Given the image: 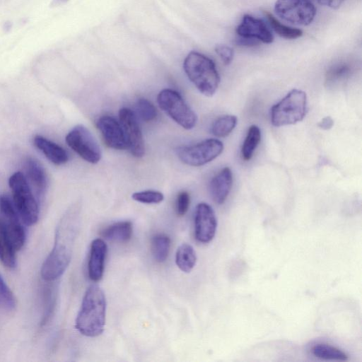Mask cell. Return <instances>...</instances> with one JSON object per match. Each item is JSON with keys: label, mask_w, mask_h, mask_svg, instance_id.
I'll list each match as a JSON object with an SVG mask.
<instances>
[{"label": "cell", "mask_w": 362, "mask_h": 362, "mask_svg": "<svg viewBox=\"0 0 362 362\" xmlns=\"http://www.w3.org/2000/svg\"><path fill=\"white\" fill-rule=\"evenodd\" d=\"M80 224L76 208L69 209L59 221L55 233L53 248L41 268V276L46 281L56 280L69 266Z\"/></svg>", "instance_id": "6da1fadb"}, {"label": "cell", "mask_w": 362, "mask_h": 362, "mask_svg": "<svg viewBox=\"0 0 362 362\" xmlns=\"http://www.w3.org/2000/svg\"><path fill=\"white\" fill-rule=\"evenodd\" d=\"M106 300L102 289L95 284L86 290L77 315L75 327L83 335H100L105 323Z\"/></svg>", "instance_id": "7a4b0ae2"}, {"label": "cell", "mask_w": 362, "mask_h": 362, "mask_svg": "<svg viewBox=\"0 0 362 362\" xmlns=\"http://www.w3.org/2000/svg\"><path fill=\"white\" fill-rule=\"evenodd\" d=\"M185 74L203 95L211 97L216 91L220 77L214 62L197 52H190L183 63Z\"/></svg>", "instance_id": "3957f363"}, {"label": "cell", "mask_w": 362, "mask_h": 362, "mask_svg": "<svg viewBox=\"0 0 362 362\" xmlns=\"http://www.w3.org/2000/svg\"><path fill=\"white\" fill-rule=\"evenodd\" d=\"M12 192L13 205L26 226L35 224L39 217L38 201L31 189L24 174L14 173L8 180Z\"/></svg>", "instance_id": "277c9868"}, {"label": "cell", "mask_w": 362, "mask_h": 362, "mask_svg": "<svg viewBox=\"0 0 362 362\" xmlns=\"http://www.w3.org/2000/svg\"><path fill=\"white\" fill-rule=\"evenodd\" d=\"M306 110V93L293 89L271 108V122L275 127L294 124L303 119Z\"/></svg>", "instance_id": "5b68a950"}, {"label": "cell", "mask_w": 362, "mask_h": 362, "mask_svg": "<svg viewBox=\"0 0 362 362\" xmlns=\"http://www.w3.org/2000/svg\"><path fill=\"white\" fill-rule=\"evenodd\" d=\"M157 101L160 107L184 129H191L196 125V114L177 91L163 89L158 93Z\"/></svg>", "instance_id": "8992f818"}, {"label": "cell", "mask_w": 362, "mask_h": 362, "mask_svg": "<svg viewBox=\"0 0 362 362\" xmlns=\"http://www.w3.org/2000/svg\"><path fill=\"white\" fill-rule=\"evenodd\" d=\"M20 216L10 198L0 194V228L14 249H21L25 242V231Z\"/></svg>", "instance_id": "52a82bcc"}, {"label": "cell", "mask_w": 362, "mask_h": 362, "mask_svg": "<svg viewBox=\"0 0 362 362\" xmlns=\"http://www.w3.org/2000/svg\"><path fill=\"white\" fill-rule=\"evenodd\" d=\"M223 143L215 139H209L189 146H182L177 151L180 160L191 166L205 165L216 157L223 151Z\"/></svg>", "instance_id": "ba28073f"}, {"label": "cell", "mask_w": 362, "mask_h": 362, "mask_svg": "<svg viewBox=\"0 0 362 362\" xmlns=\"http://www.w3.org/2000/svg\"><path fill=\"white\" fill-rule=\"evenodd\" d=\"M68 146L86 161L95 164L100 161L102 153L96 140L83 125L74 127L66 135Z\"/></svg>", "instance_id": "9c48e42d"}, {"label": "cell", "mask_w": 362, "mask_h": 362, "mask_svg": "<svg viewBox=\"0 0 362 362\" xmlns=\"http://www.w3.org/2000/svg\"><path fill=\"white\" fill-rule=\"evenodd\" d=\"M274 9L282 19L297 25L310 24L316 13L310 0H276Z\"/></svg>", "instance_id": "30bf717a"}, {"label": "cell", "mask_w": 362, "mask_h": 362, "mask_svg": "<svg viewBox=\"0 0 362 362\" xmlns=\"http://www.w3.org/2000/svg\"><path fill=\"white\" fill-rule=\"evenodd\" d=\"M119 118L126 139L127 148L134 156L142 157L145 151L144 143L136 115L130 109L123 107L119 110Z\"/></svg>", "instance_id": "8fae6325"}, {"label": "cell", "mask_w": 362, "mask_h": 362, "mask_svg": "<svg viewBox=\"0 0 362 362\" xmlns=\"http://www.w3.org/2000/svg\"><path fill=\"white\" fill-rule=\"evenodd\" d=\"M217 220L212 207L206 203H199L194 214V236L200 243H209L214 237Z\"/></svg>", "instance_id": "7c38bea8"}, {"label": "cell", "mask_w": 362, "mask_h": 362, "mask_svg": "<svg viewBox=\"0 0 362 362\" xmlns=\"http://www.w3.org/2000/svg\"><path fill=\"white\" fill-rule=\"evenodd\" d=\"M236 33L240 38L255 40L267 44L274 40V36L264 22L250 15L243 17L236 28Z\"/></svg>", "instance_id": "4fadbf2b"}, {"label": "cell", "mask_w": 362, "mask_h": 362, "mask_svg": "<svg viewBox=\"0 0 362 362\" xmlns=\"http://www.w3.org/2000/svg\"><path fill=\"white\" fill-rule=\"evenodd\" d=\"M96 125L108 147L118 150L127 148L122 126L114 117L103 116L98 119Z\"/></svg>", "instance_id": "5bb4252c"}, {"label": "cell", "mask_w": 362, "mask_h": 362, "mask_svg": "<svg viewBox=\"0 0 362 362\" xmlns=\"http://www.w3.org/2000/svg\"><path fill=\"white\" fill-rule=\"evenodd\" d=\"M24 174L37 201L42 199L47 187V177L41 163L32 157L27 158L24 163Z\"/></svg>", "instance_id": "9a60e30c"}, {"label": "cell", "mask_w": 362, "mask_h": 362, "mask_svg": "<svg viewBox=\"0 0 362 362\" xmlns=\"http://www.w3.org/2000/svg\"><path fill=\"white\" fill-rule=\"evenodd\" d=\"M107 250V245L103 240L97 238L92 241L88 272L89 278L93 281H98L103 277Z\"/></svg>", "instance_id": "2e32d148"}, {"label": "cell", "mask_w": 362, "mask_h": 362, "mask_svg": "<svg viewBox=\"0 0 362 362\" xmlns=\"http://www.w3.org/2000/svg\"><path fill=\"white\" fill-rule=\"evenodd\" d=\"M233 184V174L228 167L223 168L211 179L209 191L212 199L218 204H222L227 199Z\"/></svg>", "instance_id": "e0dca14e"}, {"label": "cell", "mask_w": 362, "mask_h": 362, "mask_svg": "<svg viewBox=\"0 0 362 362\" xmlns=\"http://www.w3.org/2000/svg\"><path fill=\"white\" fill-rule=\"evenodd\" d=\"M33 144L49 161L57 165H63L69 160V155L64 148L41 135L33 137Z\"/></svg>", "instance_id": "ac0fdd59"}, {"label": "cell", "mask_w": 362, "mask_h": 362, "mask_svg": "<svg viewBox=\"0 0 362 362\" xmlns=\"http://www.w3.org/2000/svg\"><path fill=\"white\" fill-rule=\"evenodd\" d=\"M132 232V223L126 221L117 222L109 226L102 231L101 235L107 240L124 243L130 240Z\"/></svg>", "instance_id": "d6986e66"}, {"label": "cell", "mask_w": 362, "mask_h": 362, "mask_svg": "<svg viewBox=\"0 0 362 362\" xmlns=\"http://www.w3.org/2000/svg\"><path fill=\"white\" fill-rule=\"evenodd\" d=\"M197 255L193 247L183 243L177 250L175 263L178 268L186 273L191 272L195 266Z\"/></svg>", "instance_id": "ffe728a7"}, {"label": "cell", "mask_w": 362, "mask_h": 362, "mask_svg": "<svg viewBox=\"0 0 362 362\" xmlns=\"http://www.w3.org/2000/svg\"><path fill=\"white\" fill-rule=\"evenodd\" d=\"M261 140V132L257 125L250 127L244 140L241 155L245 160L252 158L253 153Z\"/></svg>", "instance_id": "44dd1931"}, {"label": "cell", "mask_w": 362, "mask_h": 362, "mask_svg": "<svg viewBox=\"0 0 362 362\" xmlns=\"http://www.w3.org/2000/svg\"><path fill=\"white\" fill-rule=\"evenodd\" d=\"M170 247V238L163 233L153 236L151 241V252L153 258L158 262H163L168 258Z\"/></svg>", "instance_id": "7402d4cb"}, {"label": "cell", "mask_w": 362, "mask_h": 362, "mask_svg": "<svg viewBox=\"0 0 362 362\" xmlns=\"http://www.w3.org/2000/svg\"><path fill=\"white\" fill-rule=\"evenodd\" d=\"M16 250L0 228V261L6 267H16Z\"/></svg>", "instance_id": "603a6c76"}, {"label": "cell", "mask_w": 362, "mask_h": 362, "mask_svg": "<svg viewBox=\"0 0 362 362\" xmlns=\"http://www.w3.org/2000/svg\"><path fill=\"white\" fill-rule=\"evenodd\" d=\"M236 124L237 117L235 115H223L213 122L211 132L217 137H226L232 132Z\"/></svg>", "instance_id": "cb8c5ba5"}, {"label": "cell", "mask_w": 362, "mask_h": 362, "mask_svg": "<svg viewBox=\"0 0 362 362\" xmlns=\"http://www.w3.org/2000/svg\"><path fill=\"white\" fill-rule=\"evenodd\" d=\"M313 354L320 358L346 361L348 356L341 350L325 344H317L312 348Z\"/></svg>", "instance_id": "d4e9b609"}, {"label": "cell", "mask_w": 362, "mask_h": 362, "mask_svg": "<svg viewBox=\"0 0 362 362\" xmlns=\"http://www.w3.org/2000/svg\"><path fill=\"white\" fill-rule=\"evenodd\" d=\"M265 15L267 17L269 24L272 27L273 30L280 37L288 40H293L296 39L303 35V31L301 30L281 23L271 13L266 12Z\"/></svg>", "instance_id": "484cf974"}, {"label": "cell", "mask_w": 362, "mask_h": 362, "mask_svg": "<svg viewBox=\"0 0 362 362\" xmlns=\"http://www.w3.org/2000/svg\"><path fill=\"white\" fill-rule=\"evenodd\" d=\"M136 110L139 117L144 122L156 119L157 110L153 104L146 98H139L136 103Z\"/></svg>", "instance_id": "4316f807"}, {"label": "cell", "mask_w": 362, "mask_h": 362, "mask_svg": "<svg viewBox=\"0 0 362 362\" xmlns=\"http://www.w3.org/2000/svg\"><path fill=\"white\" fill-rule=\"evenodd\" d=\"M132 198L136 202L144 204H158L163 200L164 196L158 191L146 190L134 192L132 194Z\"/></svg>", "instance_id": "83f0119b"}, {"label": "cell", "mask_w": 362, "mask_h": 362, "mask_svg": "<svg viewBox=\"0 0 362 362\" xmlns=\"http://www.w3.org/2000/svg\"><path fill=\"white\" fill-rule=\"evenodd\" d=\"M0 301L3 306L8 310H14L16 306L15 296L1 275Z\"/></svg>", "instance_id": "f1b7e54d"}, {"label": "cell", "mask_w": 362, "mask_h": 362, "mask_svg": "<svg viewBox=\"0 0 362 362\" xmlns=\"http://www.w3.org/2000/svg\"><path fill=\"white\" fill-rule=\"evenodd\" d=\"M350 67L346 64H337L327 71V83H334L344 79L350 73Z\"/></svg>", "instance_id": "f546056e"}, {"label": "cell", "mask_w": 362, "mask_h": 362, "mask_svg": "<svg viewBox=\"0 0 362 362\" xmlns=\"http://www.w3.org/2000/svg\"><path fill=\"white\" fill-rule=\"evenodd\" d=\"M190 197L187 192L182 191L180 192L177 197L175 202L176 214L179 216H184L189 206Z\"/></svg>", "instance_id": "4dcf8cb0"}, {"label": "cell", "mask_w": 362, "mask_h": 362, "mask_svg": "<svg viewBox=\"0 0 362 362\" xmlns=\"http://www.w3.org/2000/svg\"><path fill=\"white\" fill-rule=\"evenodd\" d=\"M215 51L225 65L230 64L233 58V50L231 47L225 45H218L215 47Z\"/></svg>", "instance_id": "1f68e13d"}, {"label": "cell", "mask_w": 362, "mask_h": 362, "mask_svg": "<svg viewBox=\"0 0 362 362\" xmlns=\"http://www.w3.org/2000/svg\"><path fill=\"white\" fill-rule=\"evenodd\" d=\"M334 125V120L330 116L323 117L318 123L317 127L323 130L330 129Z\"/></svg>", "instance_id": "d6a6232c"}, {"label": "cell", "mask_w": 362, "mask_h": 362, "mask_svg": "<svg viewBox=\"0 0 362 362\" xmlns=\"http://www.w3.org/2000/svg\"><path fill=\"white\" fill-rule=\"evenodd\" d=\"M317 2L323 6L336 9L340 7L344 0H317Z\"/></svg>", "instance_id": "836d02e7"}, {"label": "cell", "mask_w": 362, "mask_h": 362, "mask_svg": "<svg viewBox=\"0 0 362 362\" xmlns=\"http://www.w3.org/2000/svg\"><path fill=\"white\" fill-rule=\"evenodd\" d=\"M69 0H53L52 4L54 6H59L67 2Z\"/></svg>", "instance_id": "e575fe53"}]
</instances>
